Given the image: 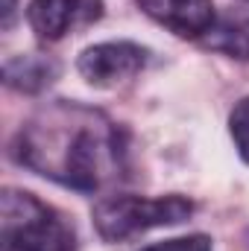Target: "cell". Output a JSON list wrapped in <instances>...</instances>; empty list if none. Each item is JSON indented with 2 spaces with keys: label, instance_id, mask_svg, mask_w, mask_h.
Listing matches in <instances>:
<instances>
[{
  "label": "cell",
  "instance_id": "6da1fadb",
  "mask_svg": "<svg viewBox=\"0 0 249 251\" xmlns=\"http://www.w3.org/2000/svg\"><path fill=\"white\" fill-rule=\"evenodd\" d=\"M15 158L44 178L91 193L121 164L118 128L97 111L53 105L18 131Z\"/></svg>",
  "mask_w": 249,
  "mask_h": 251
},
{
  "label": "cell",
  "instance_id": "7a4b0ae2",
  "mask_svg": "<svg viewBox=\"0 0 249 251\" xmlns=\"http://www.w3.org/2000/svg\"><path fill=\"white\" fill-rule=\"evenodd\" d=\"M3 251H76L70 219L32 193L6 187L0 199Z\"/></svg>",
  "mask_w": 249,
  "mask_h": 251
},
{
  "label": "cell",
  "instance_id": "3957f363",
  "mask_svg": "<svg viewBox=\"0 0 249 251\" xmlns=\"http://www.w3.org/2000/svg\"><path fill=\"white\" fill-rule=\"evenodd\" d=\"M190 213H193V201L185 196H161V199L112 196L94 204V225L106 243H121L150 228L179 225Z\"/></svg>",
  "mask_w": 249,
  "mask_h": 251
},
{
  "label": "cell",
  "instance_id": "277c9868",
  "mask_svg": "<svg viewBox=\"0 0 249 251\" xmlns=\"http://www.w3.org/2000/svg\"><path fill=\"white\" fill-rule=\"evenodd\" d=\"M144 64H147V50L141 44L106 41V44L88 47L79 56L76 70L94 88H115V85H121L126 79H132Z\"/></svg>",
  "mask_w": 249,
  "mask_h": 251
},
{
  "label": "cell",
  "instance_id": "5b68a950",
  "mask_svg": "<svg viewBox=\"0 0 249 251\" xmlns=\"http://www.w3.org/2000/svg\"><path fill=\"white\" fill-rule=\"evenodd\" d=\"M103 9V0H32L27 6V21L41 41H59L67 32L97 24Z\"/></svg>",
  "mask_w": 249,
  "mask_h": 251
},
{
  "label": "cell",
  "instance_id": "8992f818",
  "mask_svg": "<svg viewBox=\"0 0 249 251\" xmlns=\"http://www.w3.org/2000/svg\"><path fill=\"white\" fill-rule=\"evenodd\" d=\"M144 15L156 24L167 26L179 38L208 35L214 26V3L211 0H138Z\"/></svg>",
  "mask_w": 249,
  "mask_h": 251
},
{
  "label": "cell",
  "instance_id": "52a82bcc",
  "mask_svg": "<svg viewBox=\"0 0 249 251\" xmlns=\"http://www.w3.org/2000/svg\"><path fill=\"white\" fill-rule=\"evenodd\" d=\"M56 73H59V64L53 59H44V56H15L3 64L6 85L27 91V94H35L44 85H50Z\"/></svg>",
  "mask_w": 249,
  "mask_h": 251
},
{
  "label": "cell",
  "instance_id": "ba28073f",
  "mask_svg": "<svg viewBox=\"0 0 249 251\" xmlns=\"http://www.w3.org/2000/svg\"><path fill=\"white\" fill-rule=\"evenodd\" d=\"M205 47H211L217 53H226L232 59L249 62V18L211 26V32L205 35Z\"/></svg>",
  "mask_w": 249,
  "mask_h": 251
},
{
  "label": "cell",
  "instance_id": "9c48e42d",
  "mask_svg": "<svg viewBox=\"0 0 249 251\" xmlns=\"http://www.w3.org/2000/svg\"><path fill=\"white\" fill-rule=\"evenodd\" d=\"M229 131L235 137V146H238V155L249 164V97H244L232 114H229Z\"/></svg>",
  "mask_w": 249,
  "mask_h": 251
},
{
  "label": "cell",
  "instance_id": "30bf717a",
  "mask_svg": "<svg viewBox=\"0 0 249 251\" xmlns=\"http://www.w3.org/2000/svg\"><path fill=\"white\" fill-rule=\"evenodd\" d=\"M144 251H211V240L202 234H193V237H176V240L156 243Z\"/></svg>",
  "mask_w": 249,
  "mask_h": 251
},
{
  "label": "cell",
  "instance_id": "8fae6325",
  "mask_svg": "<svg viewBox=\"0 0 249 251\" xmlns=\"http://www.w3.org/2000/svg\"><path fill=\"white\" fill-rule=\"evenodd\" d=\"M12 12H15V0H6V9H3V26L12 24Z\"/></svg>",
  "mask_w": 249,
  "mask_h": 251
}]
</instances>
